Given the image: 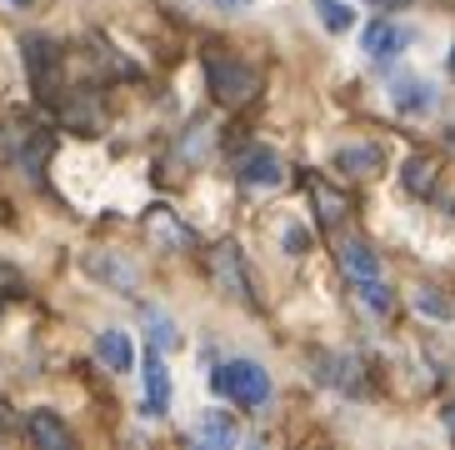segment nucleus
<instances>
[{
    "label": "nucleus",
    "instance_id": "10",
    "mask_svg": "<svg viewBox=\"0 0 455 450\" xmlns=\"http://www.w3.org/2000/svg\"><path fill=\"white\" fill-rule=\"evenodd\" d=\"M390 106L401 110V116H426V110L435 106V91H430V80L395 76L390 80Z\"/></svg>",
    "mask_w": 455,
    "mask_h": 450
},
{
    "label": "nucleus",
    "instance_id": "14",
    "mask_svg": "<svg viewBox=\"0 0 455 450\" xmlns=\"http://www.w3.org/2000/svg\"><path fill=\"white\" fill-rule=\"evenodd\" d=\"M196 440L201 446H241V425L230 421L226 411H205L196 421Z\"/></svg>",
    "mask_w": 455,
    "mask_h": 450
},
{
    "label": "nucleus",
    "instance_id": "9",
    "mask_svg": "<svg viewBox=\"0 0 455 450\" xmlns=\"http://www.w3.org/2000/svg\"><path fill=\"white\" fill-rule=\"evenodd\" d=\"M315 366H321V381L325 385H335V390H346V396H361L365 390V375H361V360L355 356H331V350H325V356H315Z\"/></svg>",
    "mask_w": 455,
    "mask_h": 450
},
{
    "label": "nucleus",
    "instance_id": "16",
    "mask_svg": "<svg viewBox=\"0 0 455 450\" xmlns=\"http://www.w3.org/2000/svg\"><path fill=\"white\" fill-rule=\"evenodd\" d=\"M401 181H405V190L411 196H435V156H426V150H415L411 160H405V171H401Z\"/></svg>",
    "mask_w": 455,
    "mask_h": 450
},
{
    "label": "nucleus",
    "instance_id": "26",
    "mask_svg": "<svg viewBox=\"0 0 455 450\" xmlns=\"http://www.w3.org/2000/svg\"><path fill=\"white\" fill-rule=\"evenodd\" d=\"M451 70H455V51H451Z\"/></svg>",
    "mask_w": 455,
    "mask_h": 450
},
{
    "label": "nucleus",
    "instance_id": "28",
    "mask_svg": "<svg viewBox=\"0 0 455 450\" xmlns=\"http://www.w3.org/2000/svg\"><path fill=\"white\" fill-rule=\"evenodd\" d=\"M395 5H405V0H395Z\"/></svg>",
    "mask_w": 455,
    "mask_h": 450
},
{
    "label": "nucleus",
    "instance_id": "15",
    "mask_svg": "<svg viewBox=\"0 0 455 450\" xmlns=\"http://www.w3.org/2000/svg\"><path fill=\"white\" fill-rule=\"evenodd\" d=\"M26 425H30V440H36V446H45V450H66L70 446V430L55 411H30Z\"/></svg>",
    "mask_w": 455,
    "mask_h": 450
},
{
    "label": "nucleus",
    "instance_id": "22",
    "mask_svg": "<svg viewBox=\"0 0 455 450\" xmlns=\"http://www.w3.org/2000/svg\"><path fill=\"white\" fill-rule=\"evenodd\" d=\"M415 305H420V310H430V316H455V305H445L435 291H415Z\"/></svg>",
    "mask_w": 455,
    "mask_h": 450
},
{
    "label": "nucleus",
    "instance_id": "18",
    "mask_svg": "<svg viewBox=\"0 0 455 450\" xmlns=\"http://www.w3.org/2000/svg\"><path fill=\"white\" fill-rule=\"evenodd\" d=\"M146 225H150V236H161L165 245H190V240H196V236H190V225H180L171 211H161V205L146 215Z\"/></svg>",
    "mask_w": 455,
    "mask_h": 450
},
{
    "label": "nucleus",
    "instance_id": "23",
    "mask_svg": "<svg viewBox=\"0 0 455 450\" xmlns=\"http://www.w3.org/2000/svg\"><path fill=\"white\" fill-rule=\"evenodd\" d=\"M441 421H445V430H451V436H455V400H451V406H445V411H441Z\"/></svg>",
    "mask_w": 455,
    "mask_h": 450
},
{
    "label": "nucleus",
    "instance_id": "5",
    "mask_svg": "<svg viewBox=\"0 0 455 450\" xmlns=\"http://www.w3.org/2000/svg\"><path fill=\"white\" fill-rule=\"evenodd\" d=\"M235 171H241V186H251V190H275V186L285 181V160L275 156L270 146H251V150H241Z\"/></svg>",
    "mask_w": 455,
    "mask_h": 450
},
{
    "label": "nucleus",
    "instance_id": "19",
    "mask_svg": "<svg viewBox=\"0 0 455 450\" xmlns=\"http://www.w3.org/2000/svg\"><path fill=\"white\" fill-rule=\"evenodd\" d=\"M315 11H321V26L335 30V36H346L355 26V11H350L346 0H315Z\"/></svg>",
    "mask_w": 455,
    "mask_h": 450
},
{
    "label": "nucleus",
    "instance_id": "27",
    "mask_svg": "<svg viewBox=\"0 0 455 450\" xmlns=\"http://www.w3.org/2000/svg\"><path fill=\"white\" fill-rule=\"evenodd\" d=\"M451 146H455V131H451Z\"/></svg>",
    "mask_w": 455,
    "mask_h": 450
},
{
    "label": "nucleus",
    "instance_id": "6",
    "mask_svg": "<svg viewBox=\"0 0 455 450\" xmlns=\"http://www.w3.org/2000/svg\"><path fill=\"white\" fill-rule=\"evenodd\" d=\"M335 255H340V270H346V280L355 285V291H361V285H375V280H386V276H380V255H375L365 240H355V236L340 240Z\"/></svg>",
    "mask_w": 455,
    "mask_h": 450
},
{
    "label": "nucleus",
    "instance_id": "8",
    "mask_svg": "<svg viewBox=\"0 0 455 450\" xmlns=\"http://www.w3.org/2000/svg\"><path fill=\"white\" fill-rule=\"evenodd\" d=\"M146 415L150 421H161L165 411H171V371H165V360H161V350L150 345L146 350Z\"/></svg>",
    "mask_w": 455,
    "mask_h": 450
},
{
    "label": "nucleus",
    "instance_id": "3",
    "mask_svg": "<svg viewBox=\"0 0 455 450\" xmlns=\"http://www.w3.org/2000/svg\"><path fill=\"white\" fill-rule=\"evenodd\" d=\"M20 55H26L36 95H41V100H55V95H60V45H55L51 36H26L20 40Z\"/></svg>",
    "mask_w": 455,
    "mask_h": 450
},
{
    "label": "nucleus",
    "instance_id": "24",
    "mask_svg": "<svg viewBox=\"0 0 455 450\" xmlns=\"http://www.w3.org/2000/svg\"><path fill=\"white\" fill-rule=\"evenodd\" d=\"M215 5H230V11H245V5H255V0H215Z\"/></svg>",
    "mask_w": 455,
    "mask_h": 450
},
{
    "label": "nucleus",
    "instance_id": "1",
    "mask_svg": "<svg viewBox=\"0 0 455 450\" xmlns=\"http://www.w3.org/2000/svg\"><path fill=\"white\" fill-rule=\"evenodd\" d=\"M211 390L235 400V406H245V411H255V406L270 400V375H266V366H255V360H226V366L211 371Z\"/></svg>",
    "mask_w": 455,
    "mask_h": 450
},
{
    "label": "nucleus",
    "instance_id": "2",
    "mask_svg": "<svg viewBox=\"0 0 455 450\" xmlns=\"http://www.w3.org/2000/svg\"><path fill=\"white\" fill-rule=\"evenodd\" d=\"M205 80H211V95L220 106H245L255 91H260V76L241 60H230V55H211L205 60Z\"/></svg>",
    "mask_w": 455,
    "mask_h": 450
},
{
    "label": "nucleus",
    "instance_id": "25",
    "mask_svg": "<svg viewBox=\"0 0 455 450\" xmlns=\"http://www.w3.org/2000/svg\"><path fill=\"white\" fill-rule=\"evenodd\" d=\"M5 5H30V0H5Z\"/></svg>",
    "mask_w": 455,
    "mask_h": 450
},
{
    "label": "nucleus",
    "instance_id": "11",
    "mask_svg": "<svg viewBox=\"0 0 455 450\" xmlns=\"http://www.w3.org/2000/svg\"><path fill=\"white\" fill-rule=\"evenodd\" d=\"M85 270H91V276H100L106 285H116L121 295L140 291V270H135L131 261H121V255H91V261H85Z\"/></svg>",
    "mask_w": 455,
    "mask_h": 450
},
{
    "label": "nucleus",
    "instance_id": "4",
    "mask_svg": "<svg viewBox=\"0 0 455 450\" xmlns=\"http://www.w3.org/2000/svg\"><path fill=\"white\" fill-rule=\"evenodd\" d=\"M211 270H215V285H220L230 301L255 305V280H251V270H245V255H241L235 240H220L211 251Z\"/></svg>",
    "mask_w": 455,
    "mask_h": 450
},
{
    "label": "nucleus",
    "instance_id": "12",
    "mask_svg": "<svg viewBox=\"0 0 455 450\" xmlns=\"http://www.w3.org/2000/svg\"><path fill=\"white\" fill-rule=\"evenodd\" d=\"M95 360H100L110 375H125V371L135 366L131 335H125V331H100V335H95Z\"/></svg>",
    "mask_w": 455,
    "mask_h": 450
},
{
    "label": "nucleus",
    "instance_id": "7",
    "mask_svg": "<svg viewBox=\"0 0 455 450\" xmlns=\"http://www.w3.org/2000/svg\"><path fill=\"white\" fill-rule=\"evenodd\" d=\"M411 45H415V30L395 26V20H375V26L365 30V55H371V60H395V55H405Z\"/></svg>",
    "mask_w": 455,
    "mask_h": 450
},
{
    "label": "nucleus",
    "instance_id": "17",
    "mask_svg": "<svg viewBox=\"0 0 455 450\" xmlns=\"http://www.w3.org/2000/svg\"><path fill=\"white\" fill-rule=\"evenodd\" d=\"M140 316H146V331H150V345H156V350H171V345H180V331H175V320L165 316L161 305H146Z\"/></svg>",
    "mask_w": 455,
    "mask_h": 450
},
{
    "label": "nucleus",
    "instance_id": "21",
    "mask_svg": "<svg viewBox=\"0 0 455 450\" xmlns=\"http://www.w3.org/2000/svg\"><path fill=\"white\" fill-rule=\"evenodd\" d=\"M281 245H285V255H306L310 251V230H306V225H285Z\"/></svg>",
    "mask_w": 455,
    "mask_h": 450
},
{
    "label": "nucleus",
    "instance_id": "20",
    "mask_svg": "<svg viewBox=\"0 0 455 450\" xmlns=\"http://www.w3.org/2000/svg\"><path fill=\"white\" fill-rule=\"evenodd\" d=\"M310 196H315V205H321V221L325 225H335L340 215H346V196H331L325 181H310Z\"/></svg>",
    "mask_w": 455,
    "mask_h": 450
},
{
    "label": "nucleus",
    "instance_id": "13",
    "mask_svg": "<svg viewBox=\"0 0 455 450\" xmlns=\"http://www.w3.org/2000/svg\"><path fill=\"white\" fill-rule=\"evenodd\" d=\"M380 165H386V150H380V146H340V150H335V171L355 175V181L380 175Z\"/></svg>",
    "mask_w": 455,
    "mask_h": 450
}]
</instances>
